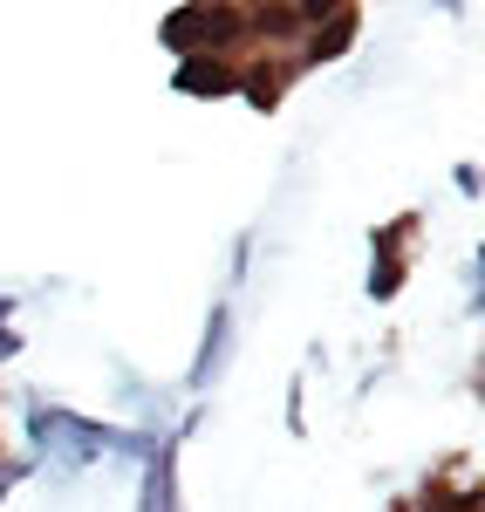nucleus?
<instances>
[{"label":"nucleus","mask_w":485,"mask_h":512,"mask_svg":"<svg viewBox=\"0 0 485 512\" xmlns=\"http://www.w3.org/2000/svg\"><path fill=\"white\" fill-rule=\"evenodd\" d=\"M158 41L178 62H192V55H226V62H240L246 55V7H171L158 21Z\"/></svg>","instance_id":"nucleus-1"},{"label":"nucleus","mask_w":485,"mask_h":512,"mask_svg":"<svg viewBox=\"0 0 485 512\" xmlns=\"http://www.w3.org/2000/svg\"><path fill=\"white\" fill-rule=\"evenodd\" d=\"M28 478V458H0V506H7V492Z\"/></svg>","instance_id":"nucleus-11"},{"label":"nucleus","mask_w":485,"mask_h":512,"mask_svg":"<svg viewBox=\"0 0 485 512\" xmlns=\"http://www.w3.org/2000/svg\"><path fill=\"white\" fill-rule=\"evenodd\" d=\"M451 185L465 198H479V164H451Z\"/></svg>","instance_id":"nucleus-12"},{"label":"nucleus","mask_w":485,"mask_h":512,"mask_svg":"<svg viewBox=\"0 0 485 512\" xmlns=\"http://www.w3.org/2000/svg\"><path fill=\"white\" fill-rule=\"evenodd\" d=\"M404 280H410V260H404V253H369V280H363V294L376 301V308H390V301L404 294Z\"/></svg>","instance_id":"nucleus-8"},{"label":"nucleus","mask_w":485,"mask_h":512,"mask_svg":"<svg viewBox=\"0 0 485 512\" xmlns=\"http://www.w3.org/2000/svg\"><path fill=\"white\" fill-rule=\"evenodd\" d=\"M287 82H294V55H240V89L233 96H246L267 117V110H281Z\"/></svg>","instance_id":"nucleus-3"},{"label":"nucleus","mask_w":485,"mask_h":512,"mask_svg":"<svg viewBox=\"0 0 485 512\" xmlns=\"http://www.w3.org/2000/svg\"><path fill=\"white\" fill-rule=\"evenodd\" d=\"M410 512H479V485H445V472H431Z\"/></svg>","instance_id":"nucleus-7"},{"label":"nucleus","mask_w":485,"mask_h":512,"mask_svg":"<svg viewBox=\"0 0 485 512\" xmlns=\"http://www.w3.org/2000/svg\"><path fill=\"white\" fill-rule=\"evenodd\" d=\"M410 233H417V212H404V219H383V226L369 233V253H397Z\"/></svg>","instance_id":"nucleus-9"},{"label":"nucleus","mask_w":485,"mask_h":512,"mask_svg":"<svg viewBox=\"0 0 485 512\" xmlns=\"http://www.w3.org/2000/svg\"><path fill=\"white\" fill-rule=\"evenodd\" d=\"M356 28H363V7H342L328 28L315 35H301V55H294V76H308V69H322V62H342L349 48H356Z\"/></svg>","instance_id":"nucleus-5"},{"label":"nucleus","mask_w":485,"mask_h":512,"mask_svg":"<svg viewBox=\"0 0 485 512\" xmlns=\"http://www.w3.org/2000/svg\"><path fill=\"white\" fill-rule=\"evenodd\" d=\"M287 431L294 437L308 431V390H301V376H294V390H287Z\"/></svg>","instance_id":"nucleus-10"},{"label":"nucleus","mask_w":485,"mask_h":512,"mask_svg":"<svg viewBox=\"0 0 485 512\" xmlns=\"http://www.w3.org/2000/svg\"><path fill=\"white\" fill-rule=\"evenodd\" d=\"M397 512H410V506H397Z\"/></svg>","instance_id":"nucleus-13"},{"label":"nucleus","mask_w":485,"mask_h":512,"mask_svg":"<svg viewBox=\"0 0 485 512\" xmlns=\"http://www.w3.org/2000/svg\"><path fill=\"white\" fill-rule=\"evenodd\" d=\"M226 355H233V301H212V315H205V335H199V355H192V369H185V390L205 396L212 383H219Z\"/></svg>","instance_id":"nucleus-2"},{"label":"nucleus","mask_w":485,"mask_h":512,"mask_svg":"<svg viewBox=\"0 0 485 512\" xmlns=\"http://www.w3.org/2000/svg\"><path fill=\"white\" fill-rule=\"evenodd\" d=\"M137 512H185L178 506V437H164L137 465Z\"/></svg>","instance_id":"nucleus-4"},{"label":"nucleus","mask_w":485,"mask_h":512,"mask_svg":"<svg viewBox=\"0 0 485 512\" xmlns=\"http://www.w3.org/2000/svg\"><path fill=\"white\" fill-rule=\"evenodd\" d=\"M171 89H178V96H233V89H240V62H226V55H192V62L171 69Z\"/></svg>","instance_id":"nucleus-6"}]
</instances>
